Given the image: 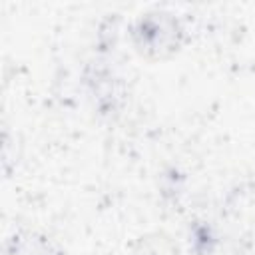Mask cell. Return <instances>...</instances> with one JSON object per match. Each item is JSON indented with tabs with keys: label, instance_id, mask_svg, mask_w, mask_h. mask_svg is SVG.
<instances>
[{
	"label": "cell",
	"instance_id": "6da1fadb",
	"mask_svg": "<svg viewBox=\"0 0 255 255\" xmlns=\"http://www.w3.org/2000/svg\"><path fill=\"white\" fill-rule=\"evenodd\" d=\"M131 255H179V247L167 233L151 231L135 241Z\"/></svg>",
	"mask_w": 255,
	"mask_h": 255
}]
</instances>
